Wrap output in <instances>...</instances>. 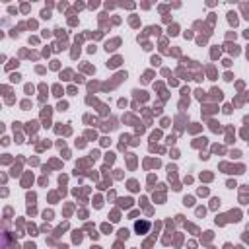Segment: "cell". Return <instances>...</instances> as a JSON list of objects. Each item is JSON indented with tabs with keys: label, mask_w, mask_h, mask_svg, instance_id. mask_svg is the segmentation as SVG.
Listing matches in <instances>:
<instances>
[{
	"label": "cell",
	"mask_w": 249,
	"mask_h": 249,
	"mask_svg": "<svg viewBox=\"0 0 249 249\" xmlns=\"http://www.w3.org/2000/svg\"><path fill=\"white\" fill-rule=\"evenodd\" d=\"M134 230H136L138 233H146V231L150 230V224H148V222H136V224H134Z\"/></svg>",
	"instance_id": "1"
}]
</instances>
